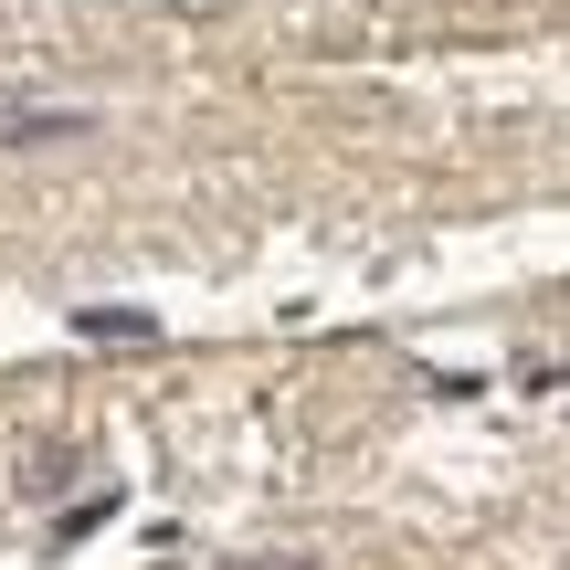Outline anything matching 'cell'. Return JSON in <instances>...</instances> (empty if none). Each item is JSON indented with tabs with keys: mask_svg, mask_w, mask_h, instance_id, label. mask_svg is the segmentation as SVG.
<instances>
[{
	"mask_svg": "<svg viewBox=\"0 0 570 570\" xmlns=\"http://www.w3.org/2000/svg\"><path fill=\"white\" fill-rule=\"evenodd\" d=\"M75 338H106V348H148L159 317L148 306H75Z\"/></svg>",
	"mask_w": 570,
	"mask_h": 570,
	"instance_id": "6da1fadb",
	"label": "cell"
},
{
	"mask_svg": "<svg viewBox=\"0 0 570 570\" xmlns=\"http://www.w3.org/2000/svg\"><path fill=\"white\" fill-rule=\"evenodd\" d=\"M75 127H85V117H0V138L21 148V138H75Z\"/></svg>",
	"mask_w": 570,
	"mask_h": 570,
	"instance_id": "7a4b0ae2",
	"label": "cell"
},
{
	"mask_svg": "<svg viewBox=\"0 0 570 570\" xmlns=\"http://www.w3.org/2000/svg\"><path fill=\"white\" fill-rule=\"evenodd\" d=\"M223 570H317V560H223Z\"/></svg>",
	"mask_w": 570,
	"mask_h": 570,
	"instance_id": "3957f363",
	"label": "cell"
}]
</instances>
